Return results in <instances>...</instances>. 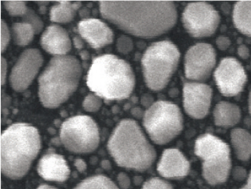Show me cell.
<instances>
[{
  "instance_id": "obj_1",
  "label": "cell",
  "mask_w": 251,
  "mask_h": 189,
  "mask_svg": "<svg viewBox=\"0 0 251 189\" xmlns=\"http://www.w3.org/2000/svg\"><path fill=\"white\" fill-rule=\"evenodd\" d=\"M104 19L119 29L142 38H152L173 28L177 14L171 1H100Z\"/></svg>"
},
{
  "instance_id": "obj_19",
  "label": "cell",
  "mask_w": 251,
  "mask_h": 189,
  "mask_svg": "<svg viewBox=\"0 0 251 189\" xmlns=\"http://www.w3.org/2000/svg\"><path fill=\"white\" fill-rule=\"evenodd\" d=\"M241 119V110L238 106L228 102H221L214 109L215 124L223 128L235 126Z\"/></svg>"
},
{
  "instance_id": "obj_23",
  "label": "cell",
  "mask_w": 251,
  "mask_h": 189,
  "mask_svg": "<svg viewBox=\"0 0 251 189\" xmlns=\"http://www.w3.org/2000/svg\"><path fill=\"white\" fill-rule=\"evenodd\" d=\"M14 42L19 46H26L34 39V28L27 22H17L14 24L12 28Z\"/></svg>"
},
{
  "instance_id": "obj_8",
  "label": "cell",
  "mask_w": 251,
  "mask_h": 189,
  "mask_svg": "<svg viewBox=\"0 0 251 189\" xmlns=\"http://www.w3.org/2000/svg\"><path fill=\"white\" fill-rule=\"evenodd\" d=\"M143 124L152 141L162 145L170 142L181 133L182 115L176 104L158 101L146 111Z\"/></svg>"
},
{
  "instance_id": "obj_5",
  "label": "cell",
  "mask_w": 251,
  "mask_h": 189,
  "mask_svg": "<svg viewBox=\"0 0 251 189\" xmlns=\"http://www.w3.org/2000/svg\"><path fill=\"white\" fill-rule=\"evenodd\" d=\"M82 75L80 62L73 55L51 59L39 78V97L47 108H56L77 90Z\"/></svg>"
},
{
  "instance_id": "obj_30",
  "label": "cell",
  "mask_w": 251,
  "mask_h": 189,
  "mask_svg": "<svg viewBox=\"0 0 251 189\" xmlns=\"http://www.w3.org/2000/svg\"><path fill=\"white\" fill-rule=\"evenodd\" d=\"M9 31L6 24L1 21V52L3 53L9 42Z\"/></svg>"
},
{
  "instance_id": "obj_20",
  "label": "cell",
  "mask_w": 251,
  "mask_h": 189,
  "mask_svg": "<svg viewBox=\"0 0 251 189\" xmlns=\"http://www.w3.org/2000/svg\"><path fill=\"white\" fill-rule=\"evenodd\" d=\"M233 22L241 33L251 37V1H239L235 4Z\"/></svg>"
},
{
  "instance_id": "obj_31",
  "label": "cell",
  "mask_w": 251,
  "mask_h": 189,
  "mask_svg": "<svg viewBox=\"0 0 251 189\" xmlns=\"http://www.w3.org/2000/svg\"><path fill=\"white\" fill-rule=\"evenodd\" d=\"M118 181H119L121 188H123V189H128V188L130 187V179L126 173L121 172L118 176Z\"/></svg>"
},
{
  "instance_id": "obj_6",
  "label": "cell",
  "mask_w": 251,
  "mask_h": 189,
  "mask_svg": "<svg viewBox=\"0 0 251 189\" xmlns=\"http://www.w3.org/2000/svg\"><path fill=\"white\" fill-rule=\"evenodd\" d=\"M177 47L168 40L148 47L141 59L146 84L151 90H163L171 79L179 62Z\"/></svg>"
},
{
  "instance_id": "obj_32",
  "label": "cell",
  "mask_w": 251,
  "mask_h": 189,
  "mask_svg": "<svg viewBox=\"0 0 251 189\" xmlns=\"http://www.w3.org/2000/svg\"><path fill=\"white\" fill-rule=\"evenodd\" d=\"M216 44L220 50L226 51V49H228V47H229L231 42H230L229 39L227 37H220L216 40Z\"/></svg>"
},
{
  "instance_id": "obj_4",
  "label": "cell",
  "mask_w": 251,
  "mask_h": 189,
  "mask_svg": "<svg viewBox=\"0 0 251 189\" xmlns=\"http://www.w3.org/2000/svg\"><path fill=\"white\" fill-rule=\"evenodd\" d=\"M107 147L119 166L139 172L149 169L156 158L154 148L132 119L119 122L109 137Z\"/></svg>"
},
{
  "instance_id": "obj_36",
  "label": "cell",
  "mask_w": 251,
  "mask_h": 189,
  "mask_svg": "<svg viewBox=\"0 0 251 189\" xmlns=\"http://www.w3.org/2000/svg\"><path fill=\"white\" fill-rule=\"evenodd\" d=\"M74 44L77 49H81L84 47V43H83L82 40H80V37H75Z\"/></svg>"
},
{
  "instance_id": "obj_9",
  "label": "cell",
  "mask_w": 251,
  "mask_h": 189,
  "mask_svg": "<svg viewBox=\"0 0 251 189\" xmlns=\"http://www.w3.org/2000/svg\"><path fill=\"white\" fill-rule=\"evenodd\" d=\"M60 140L70 152L90 154L99 146V129L90 116H73L62 123Z\"/></svg>"
},
{
  "instance_id": "obj_26",
  "label": "cell",
  "mask_w": 251,
  "mask_h": 189,
  "mask_svg": "<svg viewBox=\"0 0 251 189\" xmlns=\"http://www.w3.org/2000/svg\"><path fill=\"white\" fill-rule=\"evenodd\" d=\"M102 100L94 94H89L83 102V108L87 112H97L100 109Z\"/></svg>"
},
{
  "instance_id": "obj_28",
  "label": "cell",
  "mask_w": 251,
  "mask_h": 189,
  "mask_svg": "<svg viewBox=\"0 0 251 189\" xmlns=\"http://www.w3.org/2000/svg\"><path fill=\"white\" fill-rule=\"evenodd\" d=\"M142 189H173L171 185L159 178H152L144 183Z\"/></svg>"
},
{
  "instance_id": "obj_16",
  "label": "cell",
  "mask_w": 251,
  "mask_h": 189,
  "mask_svg": "<svg viewBox=\"0 0 251 189\" xmlns=\"http://www.w3.org/2000/svg\"><path fill=\"white\" fill-rule=\"evenodd\" d=\"M157 171L167 179H182L189 172L190 162L178 150L167 149L158 163Z\"/></svg>"
},
{
  "instance_id": "obj_15",
  "label": "cell",
  "mask_w": 251,
  "mask_h": 189,
  "mask_svg": "<svg viewBox=\"0 0 251 189\" xmlns=\"http://www.w3.org/2000/svg\"><path fill=\"white\" fill-rule=\"evenodd\" d=\"M77 30L80 36L95 49L112 44L114 38L110 27L99 19H84L79 22Z\"/></svg>"
},
{
  "instance_id": "obj_33",
  "label": "cell",
  "mask_w": 251,
  "mask_h": 189,
  "mask_svg": "<svg viewBox=\"0 0 251 189\" xmlns=\"http://www.w3.org/2000/svg\"><path fill=\"white\" fill-rule=\"evenodd\" d=\"M7 63L3 57H1V84H5V77H6Z\"/></svg>"
},
{
  "instance_id": "obj_27",
  "label": "cell",
  "mask_w": 251,
  "mask_h": 189,
  "mask_svg": "<svg viewBox=\"0 0 251 189\" xmlns=\"http://www.w3.org/2000/svg\"><path fill=\"white\" fill-rule=\"evenodd\" d=\"M25 22L30 24V26L34 28L35 34H38L42 30L44 27V23L40 18L36 15L35 12L32 9H28L27 13L23 16Z\"/></svg>"
},
{
  "instance_id": "obj_38",
  "label": "cell",
  "mask_w": 251,
  "mask_h": 189,
  "mask_svg": "<svg viewBox=\"0 0 251 189\" xmlns=\"http://www.w3.org/2000/svg\"><path fill=\"white\" fill-rule=\"evenodd\" d=\"M80 55L83 60H87V59H90V54H89L87 51H82V52L80 53Z\"/></svg>"
},
{
  "instance_id": "obj_14",
  "label": "cell",
  "mask_w": 251,
  "mask_h": 189,
  "mask_svg": "<svg viewBox=\"0 0 251 189\" xmlns=\"http://www.w3.org/2000/svg\"><path fill=\"white\" fill-rule=\"evenodd\" d=\"M184 108L194 119H203L211 105L212 89L201 83H185L183 88Z\"/></svg>"
},
{
  "instance_id": "obj_39",
  "label": "cell",
  "mask_w": 251,
  "mask_h": 189,
  "mask_svg": "<svg viewBox=\"0 0 251 189\" xmlns=\"http://www.w3.org/2000/svg\"><path fill=\"white\" fill-rule=\"evenodd\" d=\"M240 189H251V172L250 173L249 177H248V183L245 185L244 187L241 188Z\"/></svg>"
},
{
  "instance_id": "obj_35",
  "label": "cell",
  "mask_w": 251,
  "mask_h": 189,
  "mask_svg": "<svg viewBox=\"0 0 251 189\" xmlns=\"http://www.w3.org/2000/svg\"><path fill=\"white\" fill-rule=\"evenodd\" d=\"M75 166L79 172H83L87 169V164L83 160L77 159L75 161Z\"/></svg>"
},
{
  "instance_id": "obj_21",
  "label": "cell",
  "mask_w": 251,
  "mask_h": 189,
  "mask_svg": "<svg viewBox=\"0 0 251 189\" xmlns=\"http://www.w3.org/2000/svg\"><path fill=\"white\" fill-rule=\"evenodd\" d=\"M231 141L237 158L246 161L251 157V135L245 129H236L231 133Z\"/></svg>"
},
{
  "instance_id": "obj_7",
  "label": "cell",
  "mask_w": 251,
  "mask_h": 189,
  "mask_svg": "<svg viewBox=\"0 0 251 189\" xmlns=\"http://www.w3.org/2000/svg\"><path fill=\"white\" fill-rule=\"evenodd\" d=\"M195 154L203 161V176L209 184L216 186L227 180L231 166L228 144L213 135H203L195 142Z\"/></svg>"
},
{
  "instance_id": "obj_13",
  "label": "cell",
  "mask_w": 251,
  "mask_h": 189,
  "mask_svg": "<svg viewBox=\"0 0 251 189\" xmlns=\"http://www.w3.org/2000/svg\"><path fill=\"white\" fill-rule=\"evenodd\" d=\"M42 54L37 49H28L22 53L14 65L9 77L11 87L24 91L29 87L42 66Z\"/></svg>"
},
{
  "instance_id": "obj_18",
  "label": "cell",
  "mask_w": 251,
  "mask_h": 189,
  "mask_svg": "<svg viewBox=\"0 0 251 189\" xmlns=\"http://www.w3.org/2000/svg\"><path fill=\"white\" fill-rule=\"evenodd\" d=\"M44 51L52 55H64L72 49V41L68 32L59 26H49L40 39Z\"/></svg>"
},
{
  "instance_id": "obj_40",
  "label": "cell",
  "mask_w": 251,
  "mask_h": 189,
  "mask_svg": "<svg viewBox=\"0 0 251 189\" xmlns=\"http://www.w3.org/2000/svg\"><path fill=\"white\" fill-rule=\"evenodd\" d=\"M37 189H58L53 186H48V185H41Z\"/></svg>"
},
{
  "instance_id": "obj_11",
  "label": "cell",
  "mask_w": 251,
  "mask_h": 189,
  "mask_svg": "<svg viewBox=\"0 0 251 189\" xmlns=\"http://www.w3.org/2000/svg\"><path fill=\"white\" fill-rule=\"evenodd\" d=\"M216 51L211 45L198 44L188 50L185 55L186 77L194 81H205L216 65Z\"/></svg>"
},
{
  "instance_id": "obj_2",
  "label": "cell",
  "mask_w": 251,
  "mask_h": 189,
  "mask_svg": "<svg viewBox=\"0 0 251 189\" xmlns=\"http://www.w3.org/2000/svg\"><path fill=\"white\" fill-rule=\"evenodd\" d=\"M41 147L38 130L25 123H16L1 135V172L5 177L20 179L27 174Z\"/></svg>"
},
{
  "instance_id": "obj_34",
  "label": "cell",
  "mask_w": 251,
  "mask_h": 189,
  "mask_svg": "<svg viewBox=\"0 0 251 189\" xmlns=\"http://www.w3.org/2000/svg\"><path fill=\"white\" fill-rule=\"evenodd\" d=\"M238 54L242 59H247L249 57V50L246 46H240L238 49Z\"/></svg>"
},
{
  "instance_id": "obj_37",
  "label": "cell",
  "mask_w": 251,
  "mask_h": 189,
  "mask_svg": "<svg viewBox=\"0 0 251 189\" xmlns=\"http://www.w3.org/2000/svg\"><path fill=\"white\" fill-rule=\"evenodd\" d=\"M132 114L136 117L139 118L141 116V114H142V111L141 109H139V108H134V109H132Z\"/></svg>"
},
{
  "instance_id": "obj_41",
  "label": "cell",
  "mask_w": 251,
  "mask_h": 189,
  "mask_svg": "<svg viewBox=\"0 0 251 189\" xmlns=\"http://www.w3.org/2000/svg\"><path fill=\"white\" fill-rule=\"evenodd\" d=\"M248 104H249V112L251 115V91L249 94V100H248Z\"/></svg>"
},
{
  "instance_id": "obj_24",
  "label": "cell",
  "mask_w": 251,
  "mask_h": 189,
  "mask_svg": "<svg viewBox=\"0 0 251 189\" xmlns=\"http://www.w3.org/2000/svg\"><path fill=\"white\" fill-rule=\"evenodd\" d=\"M74 189H119L110 179L106 176L97 175L83 180Z\"/></svg>"
},
{
  "instance_id": "obj_25",
  "label": "cell",
  "mask_w": 251,
  "mask_h": 189,
  "mask_svg": "<svg viewBox=\"0 0 251 189\" xmlns=\"http://www.w3.org/2000/svg\"><path fill=\"white\" fill-rule=\"evenodd\" d=\"M4 6L11 15H24L27 13L28 9L25 1H4Z\"/></svg>"
},
{
  "instance_id": "obj_22",
  "label": "cell",
  "mask_w": 251,
  "mask_h": 189,
  "mask_svg": "<svg viewBox=\"0 0 251 189\" xmlns=\"http://www.w3.org/2000/svg\"><path fill=\"white\" fill-rule=\"evenodd\" d=\"M81 6V2L59 1V4L52 7L50 20L56 23L66 24L75 17L77 11Z\"/></svg>"
},
{
  "instance_id": "obj_10",
  "label": "cell",
  "mask_w": 251,
  "mask_h": 189,
  "mask_svg": "<svg viewBox=\"0 0 251 189\" xmlns=\"http://www.w3.org/2000/svg\"><path fill=\"white\" fill-rule=\"evenodd\" d=\"M184 28L194 37H209L216 31L220 15L210 4L204 2L188 4L182 15Z\"/></svg>"
},
{
  "instance_id": "obj_29",
  "label": "cell",
  "mask_w": 251,
  "mask_h": 189,
  "mask_svg": "<svg viewBox=\"0 0 251 189\" xmlns=\"http://www.w3.org/2000/svg\"><path fill=\"white\" fill-rule=\"evenodd\" d=\"M118 51L123 54H128L133 49V42L131 39L126 36H122L118 39L117 42Z\"/></svg>"
},
{
  "instance_id": "obj_3",
  "label": "cell",
  "mask_w": 251,
  "mask_h": 189,
  "mask_svg": "<svg viewBox=\"0 0 251 189\" xmlns=\"http://www.w3.org/2000/svg\"><path fill=\"white\" fill-rule=\"evenodd\" d=\"M87 87L106 101H122L133 92L135 76L131 65L119 57L105 54L93 60L87 79Z\"/></svg>"
},
{
  "instance_id": "obj_12",
  "label": "cell",
  "mask_w": 251,
  "mask_h": 189,
  "mask_svg": "<svg viewBox=\"0 0 251 189\" xmlns=\"http://www.w3.org/2000/svg\"><path fill=\"white\" fill-rule=\"evenodd\" d=\"M220 92L226 97H234L242 91L247 75L241 64L234 58H225L214 73Z\"/></svg>"
},
{
  "instance_id": "obj_17",
  "label": "cell",
  "mask_w": 251,
  "mask_h": 189,
  "mask_svg": "<svg viewBox=\"0 0 251 189\" xmlns=\"http://www.w3.org/2000/svg\"><path fill=\"white\" fill-rule=\"evenodd\" d=\"M37 172L45 180L57 183L67 180L71 173L66 159L54 153L43 156L39 161Z\"/></svg>"
}]
</instances>
